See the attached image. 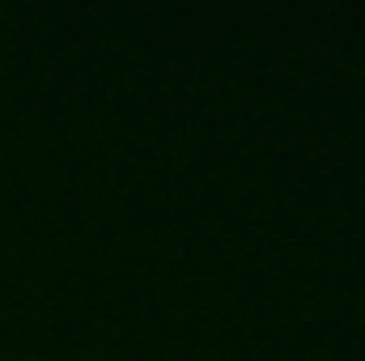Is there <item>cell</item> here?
Masks as SVG:
<instances>
[{"instance_id": "cell-1", "label": "cell", "mask_w": 365, "mask_h": 361, "mask_svg": "<svg viewBox=\"0 0 365 361\" xmlns=\"http://www.w3.org/2000/svg\"><path fill=\"white\" fill-rule=\"evenodd\" d=\"M21 361H30V357H21Z\"/></svg>"}]
</instances>
